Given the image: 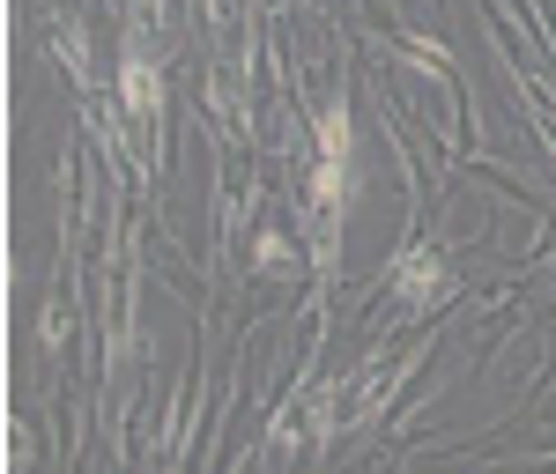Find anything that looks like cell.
Wrapping results in <instances>:
<instances>
[{"label":"cell","mask_w":556,"mask_h":474,"mask_svg":"<svg viewBox=\"0 0 556 474\" xmlns=\"http://www.w3.org/2000/svg\"><path fill=\"white\" fill-rule=\"evenodd\" d=\"M127 97H134V104H149V97H156V82H149V67H141V60L127 67Z\"/></svg>","instance_id":"obj_1"}]
</instances>
